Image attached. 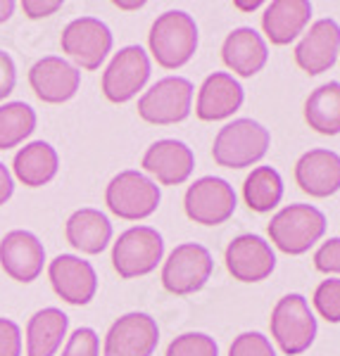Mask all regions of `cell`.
<instances>
[{"instance_id":"1","label":"cell","mask_w":340,"mask_h":356,"mask_svg":"<svg viewBox=\"0 0 340 356\" xmlns=\"http://www.w3.org/2000/svg\"><path fill=\"white\" fill-rule=\"evenodd\" d=\"M148 45L150 55L162 69H181L198 50V24L188 13L169 10L153 22Z\"/></svg>"},{"instance_id":"2","label":"cell","mask_w":340,"mask_h":356,"mask_svg":"<svg viewBox=\"0 0 340 356\" xmlns=\"http://www.w3.org/2000/svg\"><path fill=\"white\" fill-rule=\"evenodd\" d=\"M267 231L276 250L291 257H300L324 238L326 216L312 204H291L276 211Z\"/></svg>"},{"instance_id":"3","label":"cell","mask_w":340,"mask_h":356,"mask_svg":"<svg viewBox=\"0 0 340 356\" xmlns=\"http://www.w3.org/2000/svg\"><path fill=\"white\" fill-rule=\"evenodd\" d=\"M272 136L255 119H235L215 138L212 157L224 169H250L267 154Z\"/></svg>"},{"instance_id":"4","label":"cell","mask_w":340,"mask_h":356,"mask_svg":"<svg viewBox=\"0 0 340 356\" xmlns=\"http://www.w3.org/2000/svg\"><path fill=\"white\" fill-rule=\"evenodd\" d=\"M269 325H272L274 342L279 344V349L286 356H298L307 352L314 344L316 330H319L307 297L298 295V292L284 295L276 302Z\"/></svg>"},{"instance_id":"5","label":"cell","mask_w":340,"mask_h":356,"mask_svg":"<svg viewBox=\"0 0 340 356\" xmlns=\"http://www.w3.org/2000/svg\"><path fill=\"white\" fill-rule=\"evenodd\" d=\"M162 193L157 183L141 171H122L107 183L105 188V204L117 219L124 221H141L157 211Z\"/></svg>"},{"instance_id":"6","label":"cell","mask_w":340,"mask_h":356,"mask_svg":"<svg viewBox=\"0 0 340 356\" xmlns=\"http://www.w3.org/2000/svg\"><path fill=\"white\" fill-rule=\"evenodd\" d=\"M162 257L164 240L150 226H131L112 245V266L124 280L153 273L162 264Z\"/></svg>"},{"instance_id":"7","label":"cell","mask_w":340,"mask_h":356,"mask_svg":"<svg viewBox=\"0 0 340 356\" xmlns=\"http://www.w3.org/2000/svg\"><path fill=\"white\" fill-rule=\"evenodd\" d=\"M193 110V83L183 76H164L138 100V117L155 126L181 124Z\"/></svg>"},{"instance_id":"8","label":"cell","mask_w":340,"mask_h":356,"mask_svg":"<svg viewBox=\"0 0 340 356\" xmlns=\"http://www.w3.org/2000/svg\"><path fill=\"white\" fill-rule=\"evenodd\" d=\"M112 43L114 38L109 26L95 17H79L69 22L60 36L62 53L77 65V69L82 67L86 72L100 69L112 50Z\"/></svg>"},{"instance_id":"9","label":"cell","mask_w":340,"mask_h":356,"mask_svg":"<svg viewBox=\"0 0 340 356\" xmlns=\"http://www.w3.org/2000/svg\"><path fill=\"white\" fill-rule=\"evenodd\" d=\"M238 197L229 181L219 176H203L183 195L186 216L198 226H222L233 216Z\"/></svg>"},{"instance_id":"10","label":"cell","mask_w":340,"mask_h":356,"mask_svg":"<svg viewBox=\"0 0 340 356\" xmlns=\"http://www.w3.org/2000/svg\"><path fill=\"white\" fill-rule=\"evenodd\" d=\"M215 271V259L210 250L198 243L178 245L162 266V285L171 295H193L203 290Z\"/></svg>"},{"instance_id":"11","label":"cell","mask_w":340,"mask_h":356,"mask_svg":"<svg viewBox=\"0 0 340 356\" xmlns=\"http://www.w3.org/2000/svg\"><path fill=\"white\" fill-rule=\"evenodd\" d=\"M150 79V57L141 45H126L109 60L100 79L102 95L114 105L134 100Z\"/></svg>"},{"instance_id":"12","label":"cell","mask_w":340,"mask_h":356,"mask_svg":"<svg viewBox=\"0 0 340 356\" xmlns=\"http://www.w3.org/2000/svg\"><path fill=\"white\" fill-rule=\"evenodd\" d=\"M160 344L157 321L150 314L131 312L109 325L102 356H153Z\"/></svg>"},{"instance_id":"13","label":"cell","mask_w":340,"mask_h":356,"mask_svg":"<svg viewBox=\"0 0 340 356\" xmlns=\"http://www.w3.org/2000/svg\"><path fill=\"white\" fill-rule=\"evenodd\" d=\"M224 261H226V271L238 283L247 285L267 280L276 268L274 247L255 233H245L233 238L229 243L226 252H224Z\"/></svg>"},{"instance_id":"14","label":"cell","mask_w":340,"mask_h":356,"mask_svg":"<svg viewBox=\"0 0 340 356\" xmlns=\"http://www.w3.org/2000/svg\"><path fill=\"white\" fill-rule=\"evenodd\" d=\"M48 278L55 295L72 307H86L88 302H93L98 292L95 268L82 257L57 254L48 264Z\"/></svg>"},{"instance_id":"15","label":"cell","mask_w":340,"mask_h":356,"mask_svg":"<svg viewBox=\"0 0 340 356\" xmlns=\"http://www.w3.org/2000/svg\"><path fill=\"white\" fill-rule=\"evenodd\" d=\"M29 86L38 100L48 102V105H62L79 93L82 72L65 57L48 55L29 69Z\"/></svg>"},{"instance_id":"16","label":"cell","mask_w":340,"mask_h":356,"mask_svg":"<svg viewBox=\"0 0 340 356\" xmlns=\"http://www.w3.org/2000/svg\"><path fill=\"white\" fill-rule=\"evenodd\" d=\"M295 65L309 76L326 74L340 57V24L333 19L314 22L295 45Z\"/></svg>"},{"instance_id":"17","label":"cell","mask_w":340,"mask_h":356,"mask_svg":"<svg viewBox=\"0 0 340 356\" xmlns=\"http://www.w3.org/2000/svg\"><path fill=\"white\" fill-rule=\"evenodd\" d=\"M0 266L15 283H33L45 266L41 240L31 231H10L0 240Z\"/></svg>"},{"instance_id":"18","label":"cell","mask_w":340,"mask_h":356,"mask_svg":"<svg viewBox=\"0 0 340 356\" xmlns=\"http://www.w3.org/2000/svg\"><path fill=\"white\" fill-rule=\"evenodd\" d=\"M141 166L160 186H181L195 169V154L186 143L164 138L148 147Z\"/></svg>"},{"instance_id":"19","label":"cell","mask_w":340,"mask_h":356,"mask_svg":"<svg viewBox=\"0 0 340 356\" xmlns=\"http://www.w3.org/2000/svg\"><path fill=\"white\" fill-rule=\"evenodd\" d=\"M295 183L309 197H331L340 191V154L326 147L304 152L295 162Z\"/></svg>"},{"instance_id":"20","label":"cell","mask_w":340,"mask_h":356,"mask_svg":"<svg viewBox=\"0 0 340 356\" xmlns=\"http://www.w3.org/2000/svg\"><path fill=\"white\" fill-rule=\"evenodd\" d=\"M245 100V90L231 74L215 72L205 79L198 90L195 102V117L200 122H222L229 119L233 112L240 110Z\"/></svg>"},{"instance_id":"21","label":"cell","mask_w":340,"mask_h":356,"mask_svg":"<svg viewBox=\"0 0 340 356\" xmlns=\"http://www.w3.org/2000/svg\"><path fill=\"white\" fill-rule=\"evenodd\" d=\"M222 60L235 76L252 79L267 67L269 45L250 26L233 29L222 45Z\"/></svg>"},{"instance_id":"22","label":"cell","mask_w":340,"mask_h":356,"mask_svg":"<svg viewBox=\"0 0 340 356\" xmlns=\"http://www.w3.org/2000/svg\"><path fill=\"white\" fill-rule=\"evenodd\" d=\"M312 17V3L307 0H274L264 8L262 29L272 45H291L302 36Z\"/></svg>"},{"instance_id":"23","label":"cell","mask_w":340,"mask_h":356,"mask_svg":"<svg viewBox=\"0 0 340 356\" xmlns=\"http://www.w3.org/2000/svg\"><path fill=\"white\" fill-rule=\"evenodd\" d=\"M65 238L84 254H100L112 240V223L100 209L82 207L65 223Z\"/></svg>"},{"instance_id":"24","label":"cell","mask_w":340,"mask_h":356,"mask_svg":"<svg viewBox=\"0 0 340 356\" xmlns=\"http://www.w3.org/2000/svg\"><path fill=\"white\" fill-rule=\"evenodd\" d=\"M60 157L45 140H33L15 154L13 174L24 188H43L57 176Z\"/></svg>"},{"instance_id":"25","label":"cell","mask_w":340,"mask_h":356,"mask_svg":"<svg viewBox=\"0 0 340 356\" xmlns=\"http://www.w3.org/2000/svg\"><path fill=\"white\" fill-rule=\"evenodd\" d=\"M69 318L62 309L45 307L26 323V356H55L67 335Z\"/></svg>"},{"instance_id":"26","label":"cell","mask_w":340,"mask_h":356,"mask_svg":"<svg viewBox=\"0 0 340 356\" xmlns=\"http://www.w3.org/2000/svg\"><path fill=\"white\" fill-rule=\"evenodd\" d=\"M304 122L321 136L340 134V83L328 81L304 100Z\"/></svg>"},{"instance_id":"27","label":"cell","mask_w":340,"mask_h":356,"mask_svg":"<svg viewBox=\"0 0 340 356\" xmlns=\"http://www.w3.org/2000/svg\"><path fill=\"white\" fill-rule=\"evenodd\" d=\"M243 200L252 211L267 214L284 200V178L274 166H257L243 183Z\"/></svg>"},{"instance_id":"28","label":"cell","mask_w":340,"mask_h":356,"mask_svg":"<svg viewBox=\"0 0 340 356\" xmlns=\"http://www.w3.org/2000/svg\"><path fill=\"white\" fill-rule=\"evenodd\" d=\"M36 131V112L26 102L0 105V150H15Z\"/></svg>"},{"instance_id":"29","label":"cell","mask_w":340,"mask_h":356,"mask_svg":"<svg viewBox=\"0 0 340 356\" xmlns=\"http://www.w3.org/2000/svg\"><path fill=\"white\" fill-rule=\"evenodd\" d=\"M167 356H219V347L207 332H183L169 342Z\"/></svg>"},{"instance_id":"30","label":"cell","mask_w":340,"mask_h":356,"mask_svg":"<svg viewBox=\"0 0 340 356\" xmlns=\"http://www.w3.org/2000/svg\"><path fill=\"white\" fill-rule=\"evenodd\" d=\"M312 304L328 323H340V278H328L316 285Z\"/></svg>"},{"instance_id":"31","label":"cell","mask_w":340,"mask_h":356,"mask_svg":"<svg viewBox=\"0 0 340 356\" xmlns=\"http://www.w3.org/2000/svg\"><path fill=\"white\" fill-rule=\"evenodd\" d=\"M229 356H276L272 340L262 332H243L229 347Z\"/></svg>"},{"instance_id":"32","label":"cell","mask_w":340,"mask_h":356,"mask_svg":"<svg viewBox=\"0 0 340 356\" xmlns=\"http://www.w3.org/2000/svg\"><path fill=\"white\" fill-rule=\"evenodd\" d=\"M62 356H100V340L91 328H77L69 335Z\"/></svg>"},{"instance_id":"33","label":"cell","mask_w":340,"mask_h":356,"mask_svg":"<svg viewBox=\"0 0 340 356\" xmlns=\"http://www.w3.org/2000/svg\"><path fill=\"white\" fill-rule=\"evenodd\" d=\"M314 268L321 273L340 275V238H328L326 243L314 252Z\"/></svg>"},{"instance_id":"34","label":"cell","mask_w":340,"mask_h":356,"mask_svg":"<svg viewBox=\"0 0 340 356\" xmlns=\"http://www.w3.org/2000/svg\"><path fill=\"white\" fill-rule=\"evenodd\" d=\"M0 356H22V330L10 318H0Z\"/></svg>"},{"instance_id":"35","label":"cell","mask_w":340,"mask_h":356,"mask_svg":"<svg viewBox=\"0 0 340 356\" xmlns=\"http://www.w3.org/2000/svg\"><path fill=\"white\" fill-rule=\"evenodd\" d=\"M17 83V67L15 60L5 50H0V102L15 90Z\"/></svg>"},{"instance_id":"36","label":"cell","mask_w":340,"mask_h":356,"mask_svg":"<svg viewBox=\"0 0 340 356\" xmlns=\"http://www.w3.org/2000/svg\"><path fill=\"white\" fill-rule=\"evenodd\" d=\"M22 10L29 19H45L53 17L57 10H62V0H22Z\"/></svg>"},{"instance_id":"37","label":"cell","mask_w":340,"mask_h":356,"mask_svg":"<svg viewBox=\"0 0 340 356\" xmlns=\"http://www.w3.org/2000/svg\"><path fill=\"white\" fill-rule=\"evenodd\" d=\"M13 193H15V178H13V174H10L8 166L0 162V207L13 197Z\"/></svg>"},{"instance_id":"38","label":"cell","mask_w":340,"mask_h":356,"mask_svg":"<svg viewBox=\"0 0 340 356\" xmlns=\"http://www.w3.org/2000/svg\"><path fill=\"white\" fill-rule=\"evenodd\" d=\"M15 8H17L15 0H0V24H5L15 15Z\"/></svg>"},{"instance_id":"39","label":"cell","mask_w":340,"mask_h":356,"mask_svg":"<svg viewBox=\"0 0 340 356\" xmlns=\"http://www.w3.org/2000/svg\"><path fill=\"white\" fill-rule=\"evenodd\" d=\"M112 5L119 10H141V8H146V0H136V3H122V0H114Z\"/></svg>"},{"instance_id":"40","label":"cell","mask_w":340,"mask_h":356,"mask_svg":"<svg viewBox=\"0 0 340 356\" xmlns=\"http://www.w3.org/2000/svg\"><path fill=\"white\" fill-rule=\"evenodd\" d=\"M259 5H262V3H259V0H257V3H247V5H240V3H235V8H240V10H257Z\"/></svg>"}]
</instances>
